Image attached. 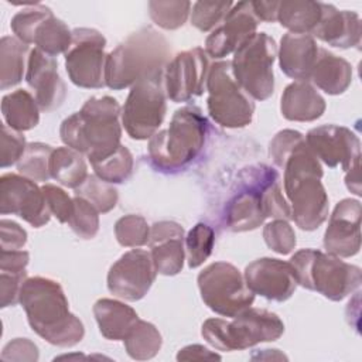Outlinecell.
<instances>
[{
  "mask_svg": "<svg viewBox=\"0 0 362 362\" xmlns=\"http://www.w3.org/2000/svg\"><path fill=\"white\" fill-rule=\"evenodd\" d=\"M197 283L205 305L222 317H235L255 301L245 276L228 262L208 264L198 274Z\"/></svg>",
  "mask_w": 362,
  "mask_h": 362,
  "instance_id": "10",
  "label": "cell"
},
{
  "mask_svg": "<svg viewBox=\"0 0 362 362\" xmlns=\"http://www.w3.org/2000/svg\"><path fill=\"white\" fill-rule=\"evenodd\" d=\"M320 47L310 34L286 33L280 40L279 65L284 75L296 81H310Z\"/></svg>",
  "mask_w": 362,
  "mask_h": 362,
  "instance_id": "25",
  "label": "cell"
},
{
  "mask_svg": "<svg viewBox=\"0 0 362 362\" xmlns=\"http://www.w3.org/2000/svg\"><path fill=\"white\" fill-rule=\"evenodd\" d=\"M1 250H20L27 243V232L17 222L10 219L0 221Z\"/></svg>",
  "mask_w": 362,
  "mask_h": 362,
  "instance_id": "48",
  "label": "cell"
},
{
  "mask_svg": "<svg viewBox=\"0 0 362 362\" xmlns=\"http://www.w3.org/2000/svg\"><path fill=\"white\" fill-rule=\"evenodd\" d=\"M184 228L174 221H158L150 226V255L158 274L175 276L185 260Z\"/></svg>",
  "mask_w": 362,
  "mask_h": 362,
  "instance_id": "23",
  "label": "cell"
},
{
  "mask_svg": "<svg viewBox=\"0 0 362 362\" xmlns=\"http://www.w3.org/2000/svg\"><path fill=\"white\" fill-rule=\"evenodd\" d=\"M68 225L81 239H92L99 230V212L86 199L75 195L74 211Z\"/></svg>",
  "mask_w": 362,
  "mask_h": 362,
  "instance_id": "41",
  "label": "cell"
},
{
  "mask_svg": "<svg viewBox=\"0 0 362 362\" xmlns=\"http://www.w3.org/2000/svg\"><path fill=\"white\" fill-rule=\"evenodd\" d=\"M25 82L42 112L58 109L66 98V86L58 74V61L34 48L30 52Z\"/></svg>",
  "mask_w": 362,
  "mask_h": 362,
  "instance_id": "22",
  "label": "cell"
},
{
  "mask_svg": "<svg viewBox=\"0 0 362 362\" xmlns=\"http://www.w3.org/2000/svg\"><path fill=\"white\" fill-rule=\"evenodd\" d=\"M74 191L76 197H82L89 204H92L99 214L112 211L119 199V192L113 184L103 181L96 174L88 175L86 180Z\"/></svg>",
  "mask_w": 362,
  "mask_h": 362,
  "instance_id": "37",
  "label": "cell"
},
{
  "mask_svg": "<svg viewBox=\"0 0 362 362\" xmlns=\"http://www.w3.org/2000/svg\"><path fill=\"white\" fill-rule=\"evenodd\" d=\"M322 17V1L283 0L279 4L277 21L296 34L313 35Z\"/></svg>",
  "mask_w": 362,
  "mask_h": 362,
  "instance_id": "29",
  "label": "cell"
},
{
  "mask_svg": "<svg viewBox=\"0 0 362 362\" xmlns=\"http://www.w3.org/2000/svg\"><path fill=\"white\" fill-rule=\"evenodd\" d=\"M30 262V253L27 250H1L0 253V270L4 272H23Z\"/></svg>",
  "mask_w": 362,
  "mask_h": 362,
  "instance_id": "49",
  "label": "cell"
},
{
  "mask_svg": "<svg viewBox=\"0 0 362 362\" xmlns=\"http://www.w3.org/2000/svg\"><path fill=\"white\" fill-rule=\"evenodd\" d=\"M20 304L33 331L48 344L71 348L83 339V324L69 311L58 281L42 276L28 277L21 287Z\"/></svg>",
  "mask_w": 362,
  "mask_h": 362,
  "instance_id": "2",
  "label": "cell"
},
{
  "mask_svg": "<svg viewBox=\"0 0 362 362\" xmlns=\"http://www.w3.org/2000/svg\"><path fill=\"white\" fill-rule=\"evenodd\" d=\"M304 137L315 157L331 168L341 165L346 171L359 164L361 141L348 127L322 124L308 130Z\"/></svg>",
  "mask_w": 362,
  "mask_h": 362,
  "instance_id": "17",
  "label": "cell"
},
{
  "mask_svg": "<svg viewBox=\"0 0 362 362\" xmlns=\"http://www.w3.org/2000/svg\"><path fill=\"white\" fill-rule=\"evenodd\" d=\"M229 321L222 318H208L201 328V335L204 339L218 351L230 352L229 342Z\"/></svg>",
  "mask_w": 362,
  "mask_h": 362,
  "instance_id": "46",
  "label": "cell"
},
{
  "mask_svg": "<svg viewBox=\"0 0 362 362\" xmlns=\"http://www.w3.org/2000/svg\"><path fill=\"white\" fill-rule=\"evenodd\" d=\"M228 329L230 351H243L260 342L279 339L284 332V324L269 310L249 307L233 317Z\"/></svg>",
  "mask_w": 362,
  "mask_h": 362,
  "instance_id": "21",
  "label": "cell"
},
{
  "mask_svg": "<svg viewBox=\"0 0 362 362\" xmlns=\"http://www.w3.org/2000/svg\"><path fill=\"white\" fill-rule=\"evenodd\" d=\"M42 192L45 195L47 204L49 206L51 214L61 222L68 223L72 211H74V198H71L61 187L54 184H44Z\"/></svg>",
  "mask_w": 362,
  "mask_h": 362,
  "instance_id": "44",
  "label": "cell"
},
{
  "mask_svg": "<svg viewBox=\"0 0 362 362\" xmlns=\"http://www.w3.org/2000/svg\"><path fill=\"white\" fill-rule=\"evenodd\" d=\"M157 277L151 255L144 249H132L116 260L107 273V290L126 301L141 300Z\"/></svg>",
  "mask_w": 362,
  "mask_h": 362,
  "instance_id": "16",
  "label": "cell"
},
{
  "mask_svg": "<svg viewBox=\"0 0 362 362\" xmlns=\"http://www.w3.org/2000/svg\"><path fill=\"white\" fill-rule=\"evenodd\" d=\"M276 58L277 44L266 33L253 34L233 52L232 74L253 100H266L273 95Z\"/></svg>",
  "mask_w": 362,
  "mask_h": 362,
  "instance_id": "8",
  "label": "cell"
},
{
  "mask_svg": "<svg viewBox=\"0 0 362 362\" xmlns=\"http://www.w3.org/2000/svg\"><path fill=\"white\" fill-rule=\"evenodd\" d=\"M243 276L255 294L277 303L288 300L298 286L291 263L274 257L253 260L246 266Z\"/></svg>",
  "mask_w": 362,
  "mask_h": 362,
  "instance_id": "18",
  "label": "cell"
},
{
  "mask_svg": "<svg viewBox=\"0 0 362 362\" xmlns=\"http://www.w3.org/2000/svg\"><path fill=\"white\" fill-rule=\"evenodd\" d=\"M30 47L17 37L4 35L0 40V89L7 90L25 78Z\"/></svg>",
  "mask_w": 362,
  "mask_h": 362,
  "instance_id": "30",
  "label": "cell"
},
{
  "mask_svg": "<svg viewBox=\"0 0 362 362\" xmlns=\"http://www.w3.org/2000/svg\"><path fill=\"white\" fill-rule=\"evenodd\" d=\"M209 359H221V355L212 352L204 345L192 344L188 346H184L177 354V361H209Z\"/></svg>",
  "mask_w": 362,
  "mask_h": 362,
  "instance_id": "50",
  "label": "cell"
},
{
  "mask_svg": "<svg viewBox=\"0 0 362 362\" xmlns=\"http://www.w3.org/2000/svg\"><path fill=\"white\" fill-rule=\"evenodd\" d=\"M206 90L208 113L216 124L242 129L252 123L255 102L236 82L230 61H218L211 65Z\"/></svg>",
  "mask_w": 362,
  "mask_h": 362,
  "instance_id": "9",
  "label": "cell"
},
{
  "mask_svg": "<svg viewBox=\"0 0 362 362\" xmlns=\"http://www.w3.org/2000/svg\"><path fill=\"white\" fill-rule=\"evenodd\" d=\"M10 27L20 41L27 45L34 44L37 49L51 57L65 54L72 41L68 25L57 18L49 7L40 3L14 14Z\"/></svg>",
  "mask_w": 362,
  "mask_h": 362,
  "instance_id": "13",
  "label": "cell"
},
{
  "mask_svg": "<svg viewBox=\"0 0 362 362\" xmlns=\"http://www.w3.org/2000/svg\"><path fill=\"white\" fill-rule=\"evenodd\" d=\"M122 107L112 96H92L79 112L62 120L59 137L66 147L100 161L120 147Z\"/></svg>",
  "mask_w": 362,
  "mask_h": 362,
  "instance_id": "3",
  "label": "cell"
},
{
  "mask_svg": "<svg viewBox=\"0 0 362 362\" xmlns=\"http://www.w3.org/2000/svg\"><path fill=\"white\" fill-rule=\"evenodd\" d=\"M54 147L45 143L34 141L28 143L24 154L17 163L18 174L33 180L47 182L51 178L49 174V160Z\"/></svg>",
  "mask_w": 362,
  "mask_h": 362,
  "instance_id": "34",
  "label": "cell"
},
{
  "mask_svg": "<svg viewBox=\"0 0 362 362\" xmlns=\"http://www.w3.org/2000/svg\"><path fill=\"white\" fill-rule=\"evenodd\" d=\"M0 214L17 215L34 228L47 225L52 215L42 188L35 181L14 173L0 177Z\"/></svg>",
  "mask_w": 362,
  "mask_h": 362,
  "instance_id": "14",
  "label": "cell"
},
{
  "mask_svg": "<svg viewBox=\"0 0 362 362\" xmlns=\"http://www.w3.org/2000/svg\"><path fill=\"white\" fill-rule=\"evenodd\" d=\"M209 69V57L201 47L177 54L164 71L167 98L175 103H181L202 95L206 90Z\"/></svg>",
  "mask_w": 362,
  "mask_h": 362,
  "instance_id": "15",
  "label": "cell"
},
{
  "mask_svg": "<svg viewBox=\"0 0 362 362\" xmlns=\"http://www.w3.org/2000/svg\"><path fill=\"white\" fill-rule=\"evenodd\" d=\"M233 4V1H195L191 8V24L202 33L215 30Z\"/></svg>",
  "mask_w": 362,
  "mask_h": 362,
  "instance_id": "40",
  "label": "cell"
},
{
  "mask_svg": "<svg viewBox=\"0 0 362 362\" xmlns=\"http://www.w3.org/2000/svg\"><path fill=\"white\" fill-rule=\"evenodd\" d=\"M27 270L4 272L0 270V307H13L20 303L21 287L27 280Z\"/></svg>",
  "mask_w": 362,
  "mask_h": 362,
  "instance_id": "45",
  "label": "cell"
},
{
  "mask_svg": "<svg viewBox=\"0 0 362 362\" xmlns=\"http://www.w3.org/2000/svg\"><path fill=\"white\" fill-rule=\"evenodd\" d=\"M266 218L290 221L291 208L283 195L277 170L253 164L239 171L222 221L230 232H247L259 228Z\"/></svg>",
  "mask_w": 362,
  "mask_h": 362,
  "instance_id": "1",
  "label": "cell"
},
{
  "mask_svg": "<svg viewBox=\"0 0 362 362\" xmlns=\"http://www.w3.org/2000/svg\"><path fill=\"white\" fill-rule=\"evenodd\" d=\"M191 1H148V14L153 23L164 30L182 27L191 14Z\"/></svg>",
  "mask_w": 362,
  "mask_h": 362,
  "instance_id": "38",
  "label": "cell"
},
{
  "mask_svg": "<svg viewBox=\"0 0 362 362\" xmlns=\"http://www.w3.org/2000/svg\"><path fill=\"white\" fill-rule=\"evenodd\" d=\"M106 38L95 28L79 27L72 30V41L65 57V69L71 82L85 89L106 86L105 54Z\"/></svg>",
  "mask_w": 362,
  "mask_h": 362,
  "instance_id": "12",
  "label": "cell"
},
{
  "mask_svg": "<svg viewBox=\"0 0 362 362\" xmlns=\"http://www.w3.org/2000/svg\"><path fill=\"white\" fill-rule=\"evenodd\" d=\"M259 23L252 1L235 3L226 18L206 37L205 52L215 59L228 57L256 34Z\"/></svg>",
  "mask_w": 362,
  "mask_h": 362,
  "instance_id": "20",
  "label": "cell"
},
{
  "mask_svg": "<svg viewBox=\"0 0 362 362\" xmlns=\"http://www.w3.org/2000/svg\"><path fill=\"white\" fill-rule=\"evenodd\" d=\"M215 245V230L204 222L194 225L185 236V257L189 269H197L212 255Z\"/></svg>",
  "mask_w": 362,
  "mask_h": 362,
  "instance_id": "35",
  "label": "cell"
},
{
  "mask_svg": "<svg viewBox=\"0 0 362 362\" xmlns=\"http://www.w3.org/2000/svg\"><path fill=\"white\" fill-rule=\"evenodd\" d=\"M93 315L100 334L110 341H123L139 320L130 305L113 298H99L93 304Z\"/></svg>",
  "mask_w": 362,
  "mask_h": 362,
  "instance_id": "28",
  "label": "cell"
},
{
  "mask_svg": "<svg viewBox=\"0 0 362 362\" xmlns=\"http://www.w3.org/2000/svg\"><path fill=\"white\" fill-rule=\"evenodd\" d=\"M362 205L358 199H341L328 221L324 232L325 252L341 259L355 256L361 249Z\"/></svg>",
  "mask_w": 362,
  "mask_h": 362,
  "instance_id": "19",
  "label": "cell"
},
{
  "mask_svg": "<svg viewBox=\"0 0 362 362\" xmlns=\"http://www.w3.org/2000/svg\"><path fill=\"white\" fill-rule=\"evenodd\" d=\"M40 358L38 346L28 338H14L7 342L1 351L3 361L35 362Z\"/></svg>",
  "mask_w": 362,
  "mask_h": 362,
  "instance_id": "47",
  "label": "cell"
},
{
  "mask_svg": "<svg viewBox=\"0 0 362 362\" xmlns=\"http://www.w3.org/2000/svg\"><path fill=\"white\" fill-rule=\"evenodd\" d=\"M115 236L124 247H140L150 240V225L144 216L129 214L116 221Z\"/></svg>",
  "mask_w": 362,
  "mask_h": 362,
  "instance_id": "39",
  "label": "cell"
},
{
  "mask_svg": "<svg viewBox=\"0 0 362 362\" xmlns=\"http://www.w3.org/2000/svg\"><path fill=\"white\" fill-rule=\"evenodd\" d=\"M133 156L130 150L123 144H120V147L109 157L92 163L95 174L110 184H122L127 181L133 174Z\"/></svg>",
  "mask_w": 362,
  "mask_h": 362,
  "instance_id": "36",
  "label": "cell"
},
{
  "mask_svg": "<svg viewBox=\"0 0 362 362\" xmlns=\"http://www.w3.org/2000/svg\"><path fill=\"white\" fill-rule=\"evenodd\" d=\"M40 110L35 98L24 89H16L1 99L4 123L17 132L34 129L40 122Z\"/></svg>",
  "mask_w": 362,
  "mask_h": 362,
  "instance_id": "31",
  "label": "cell"
},
{
  "mask_svg": "<svg viewBox=\"0 0 362 362\" xmlns=\"http://www.w3.org/2000/svg\"><path fill=\"white\" fill-rule=\"evenodd\" d=\"M279 168L284 171L283 185L291 204V219L303 230L318 229L328 218L329 202L321 182V163L307 146L305 137L283 158Z\"/></svg>",
  "mask_w": 362,
  "mask_h": 362,
  "instance_id": "4",
  "label": "cell"
},
{
  "mask_svg": "<svg viewBox=\"0 0 362 362\" xmlns=\"http://www.w3.org/2000/svg\"><path fill=\"white\" fill-rule=\"evenodd\" d=\"M290 263L297 283L304 288L317 291L331 301H341L359 288L362 272L356 264L317 249L296 252Z\"/></svg>",
  "mask_w": 362,
  "mask_h": 362,
  "instance_id": "7",
  "label": "cell"
},
{
  "mask_svg": "<svg viewBox=\"0 0 362 362\" xmlns=\"http://www.w3.org/2000/svg\"><path fill=\"white\" fill-rule=\"evenodd\" d=\"M313 37L341 49L358 47L361 44V18L355 11L338 10L329 3H322V17Z\"/></svg>",
  "mask_w": 362,
  "mask_h": 362,
  "instance_id": "24",
  "label": "cell"
},
{
  "mask_svg": "<svg viewBox=\"0 0 362 362\" xmlns=\"http://www.w3.org/2000/svg\"><path fill=\"white\" fill-rule=\"evenodd\" d=\"M266 245L279 255H288L296 247V232L288 221L273 219L263 228Z\"/></svg>",
  "mask_w": 362,
  "mask_h": 362,
  "instance_id": "42",
  "label": "cell"
},
{
  "mask_svg": "<svg viewBox=\"0 0 362 362\" xmlns=\"http://www.w3.org/2000/svg\"><path fill=\"white\" fill-rule=\"evenodd\" d=\"M49 174L61 185L74 189L89 175L83 154L66 146L54 148L49 160Z\"/></svg>",
  "mask_w": 362,
  "mask_h": 362,
  "instance_id": "32",
  "label": "cell"
},
{
  "mask_svg": "<svg viewBox=\"0 0 362 362\" xmlns=\"http://www.w3.org/2000/svg\"><path fill=\"white\" fill-rule=\"evenodd\" d=\"M168 40L153 27L132 33L107 54L105 81L113 90L132 88L141 79L164 75L171 61Z\"/></svg>",
  "mask_w": 362,
  "mask_h": 362,
  "instance_id": "6",
  "label": "cell"
},
{
  "mask_svg": "<svg viewBox=\"0 0 362 362\" xmlns=\"http://www.w3.org/2000/svg\"><path fill=\"white\" fill-rule=\"evenodd\" d=\"M25 137L21 132L8 127L6 123L1 124L0 136V167L7 168L17 164L27 148Z\"/></svg>",
  "mask_w": 362,
  "mask_h": 362,
  "instance_id": "43",
  "label": "cell"
},
{
  "mask_svg": "<svg viewBox=\"0 0 362 362\" xmlns=\"http://www.w3.org/2000/svg\"><path fill=\"white\" fill-rule=\"evenodd\" d=\"M123 341L127 355L136 361L154 358L163 345V337L156 325L140 318Z\"/></svg>",
  "mask_w": 362,
  "mask_h": 362,
  "instance_id": "33",
  "label": "cell"
},
{
  "mask_svg": "<svg viewBox=\"0 0 362 362\" xmlns=\"http://www.w3.org/2000/svg\"><path fill=\"white\" fill-rule=\"evenodd\" d=\"M310 81L328 95H341L352 82V65L342 57L320 48Z\"/></svg>",
  "mask_w": 362,
  "mask_h": 362,
  "instance_id": "27",
  "label": "cell"
},
{
  "mask_svg": "<svg viewBox=\"0 0 362 362\" xmlns=\"http://www.w3.org/2000/svg\"><path fill=\"white\" fill-rule=\"evenodd\" d=\"M165 112L164 75L141 79L130 88L122 107V124L133 140H147L158 132Z\"/></svg>",
  "mask_w": 362,
  "mask_h": 362,
  "instance_id": "11",
  "label": "cell"
},
{
  "mask_svg": "<svg viewBox=\"0 0 362 362\" xmlns=\"http://www.w3.org/2000/svg\"><path fill=\"white\" fill-rule=\"evenodd\" d=\"M211 124L194 105L177 109L167 129L148 139L150 165L163 174H178L189 168L204 153Z\"/></svg>",
  "mask_w": 362,
  "mask_h": 362,
  "instance_id": "5",
  "label": "cell"
},
{
  "mask_svg": "<svg viewBox=\"0 0 362 362\" xmlns=\"http://www.w3.org/2000/svg\"><path fill=\"white\" fill-rule=\"evenodd\" d=\"M280 1L272 0V1H252V7L255 11V16L259 21L264 23H274L277 21V11H279Z\"/></svg>",
  "mask_w": 362,
  "mask_h": 362,
  "instance_id": "51",
  "label": "cell"
},
{
  "mask_svg": "<svg viewBox=\"0 0 362 362\" xmlns=\"http://www.w3.org/2000/svg\"><path fill=\"white\" fill-rule=\"evenodd\" d=\"M325 99L310 81H294L283 90L280 110L291 122H314L325 112Z\"/></svg>",
  "mask_w": 362,
  "mask_h": 362,
  "instance_id": "26",
  "label": "cell"
}]
</instances>
